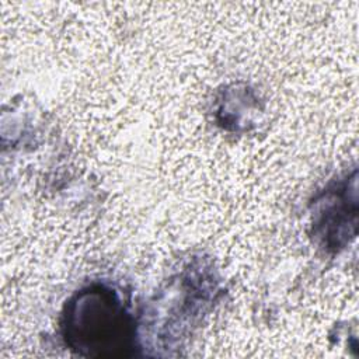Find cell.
<instances>
[{"mask_svg": "<svg viewBox=\"0 0 359 359\" xmlns=\"http://www.w3.org/2000/svg\"><path fill=\"white\" fill-rule=\"evenodd\" d=\"M67 345L84 356H125L133 346V325L119 299L104 287L80 292L67 306Z\"/></svg>", "mask_w": 359, "mask_h": 359, "instance_id": "1", "label": "cell"}]
</instances>
